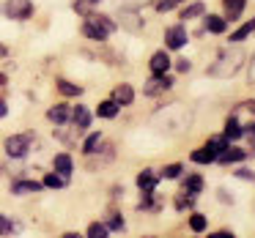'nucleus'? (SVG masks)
Returning a JSON list of instances; mask_svg holds the SVG:
<instances>
[{
  "label": "nucleus",
  "mask_w": 255,
  "mask_h": 238,
  "mask_svg": "<svg viewBox=\"0 0 255 238\" xmlns=\"http://www.w3.org/2000/svg\"><path fill=\"white\" fill-rule=\"evenodd\" d=\"M6 112H8V104L3 99H0V118H6Z\"/></svg>",
  "instance_id": "nucleus-41"
},
{
  "label": "nucleus",
  "mask_w": 255,
  "mask_h": 238,
  "mask_svg": "<svg viewBox=\"0 0 255 238\" xmlns=\"http://www.w3.org/2000/svg\"><path fill=\"white\" fill-rule=\"evenodd\" d=\"M220 200H222V203H225V205H231V203H233V197H231V194L225 192V189H220Z\"/></svg>",
  "instance_id": "nucleus-39"
},
{
  "label": "nucleus",
  "mask_w": 255,
  "mask_h": 238,
  "mask_svg": "<svg viewBox=\"0 0 255 238\" xmlns=\"http://www.w3.org/2000/svg\"><path fill=\"white\" fill-rule=\"evenodd\" d=\"M99 143H102V132H94V134H91V137L83 143V154H85V156L96 154V148H99Z\"/></svg>",
  "instance_id": "nucleus-25"
},
{
  "label": "nucleus",
  "mask_w": 255,
  "mask_h": 238,
  "mask_svg": "<svg viewBox=\"0 0 255 238\" xmlns=\"http://www.w3.org/2000/svg\"><path fill=\"white\" fill-rule=\"evenodd\" d=\"M244 159H247V151L231 148V145H228V148L222 151L220 156H217V161H220V164H233V161H244Z\"/></svg>",
  "instance_id": "nucleus-10"
},
{
  "label": "nucleus",
  "mask_w": 255,
  "mask_h": 238,
  "mask_svg": "<svg viewBox=\"0 0 255 238\" xmlns=\"http://www.w3.org/2000/svg\"><path fill=\"white\" fill-rule=\"evenodd\" d=\"M58 90H61L63 96H80L83 93V88L74 82H69V79H58Z\"/></svg>",
  "instance_id": "nucleus-26"
},
{
  "label": "nucleus",
  "mask_w": 255,
  "mask_h": 238,
  "mask_svg": "<svg viewBox=\"0 0 255 238\" xmlns=\"http://www.w3.org/2000/svg\"><path fill=\"white\" fill-rule=\"evenodd\" d=\"M156 181H159V178H156V175H154V172H151V170H143V172H140V175H137V186L143 189V192H154Z\"/></svg>",
  "instance_id": "nucleus-20"
},
{
  "label": "nucleus",
  "mask_w": 255,
  "mask_h": 238,
  "mask_svg": "<svg viewBox=\"0 0 255 238\" xmlns=\"http://www.w3.org/2000/svg\"><path fill=\"white\" fill-rule=\"evenodd\" d=\"M170 88H173L170 74H154V77L143 85V93L145 96H159V93H165V90H170Z\"/></svg>",
  "instance_id": "nucleus-5"
},
{
  "label": "nucleus",
  "mask_w": 255,
  "mask_h": 238,
  "mask_svg": "<svg viewBox=\"0 0 255 238\" xmlns=\"http://www.w3.org/2000/svg\"><path fill=\"white\" fill-rule=\"evenodd\" d=\"M83 33L85 36H88V39H94V41H105L107 39V36H110V33H107V30L105 28H99V25H96L94 22V19H85V25H83Z\"/></svg>",
  "instance_id": "nucleus-13"
},
{
  "label": "nucleus",
  "mask_w": 255,
  "mask_h": 238,
  "mask_svg": "<svg viewBox=\"0 0 255 238\" xmlns=\"http://www.w3.org/2000/svg\"><path fill=\"white\" fill-rule=\"evenodd\" d=\"M0 58H6V47L0 44Z\"/></svg>",
  "instance_id": "nucleus-43"
},
{
  "label": "nucleus",
  "mask_w": 255,
  "mask_h": 238,
  "mask_svg": "<svg viewBox=\"0 0 255 238\" xmlns=\"http://www.w3.org/2000/svg\"><path fill=\"white\" fill-rule=\"evenodd\" d=\"M228 145H231V140H228L225 134H217V137H209V143H206V148H209L211 154H214V159H217V156H220L222 151L228 148Z\"/></svg>",
  "instance_id": "nucleus-16"
},
{
  "label": "nucleus",
  "mask_w": 255,
  "mask_h": 238,
  "mask_svg": "<svg viewBox=\"0 0 255 238\" xmlns=\"http://www.w3.org/2000/svg\"><path fill=\"white\" fill-rule=\"evenodd\" d=\"M148 69H151V74H167V69H170V55H167V50L154 52Z\"/></svg>",
  "instance_id": "nucleus-7"
},
{
  "label": "nucleus",
  "mask_w": 255,
  "mask_h": 238,
  "mask_svg": "<svg viewBox=\"0 0 255 238\" xmlns=\"http://www.w3.org/2000/svg\"><path fill=\"white\" fill-rule=\"evenodd\" d=\"M203 11H206L203 3H192L189 8H184V11H181V19H195V17H200Z\"/></svg>",
  "instance_id": "nucleus-29"
},
{
  "label": "nucleus",
  "mask_w": 255,
  "mask_h": 238,
  "mask_svg": "<svg viewBox=\"0 0 255 238\" xmlns=\"http://www.w3.org/2000/svg\"><path fill=\"white\" fill-rule=\"evenodd\" d=\"M28 151H30V134H11L6 140V154L11 159H22Z\"/></svg>",
  "instance_id": "nucleus-3"
},
{
  "label": "nucleus",
  "mask_w": 255,
  "mask_h": 238,
  "mask_svg": "<svg viewBox=\"0 0 255 238\" xmlns=\"http://www.w3.org/2000/svg\"><path fill=\"white\" fill-rule=\"evenodd\" d=\"M91 3H99V0H91Z\"/></svg>",
  "instance_id": "nucleus-44"
},
{
  "label": "nucleus",
  "mask_w": 255,
  "mask_h": 238,
  "mask_svg": "<svg viewBox=\"0 0 255 238\" xmlns=\"http://www.w3.org/2000/svg\"><path fill=\"white\" fill-rule=\"evenodd\" d=\"M96 115H99V118H116V115H118V104H116L113 99L102 101V104L96 107Z\"/></svg>",
  "instance_id": "nucleus-22"
},
{
  "label": "nucleus",
  "mask_w": 255,
  "mask_h": 238,
  "mask_svg": "<svg viewBox=\"0 0 255 238\" xmlns=\"http://www.w3.org/2000/svg\"><path fill=\"white\" fill-rule=\"evenodd\" d=\"M236 178H242V181H255V172L247 170V167H242V170L236 172Z\"/></svg>",
  "instance_id": "nucleus-36"
},
{
  "label": "nucleus",
  "mask_w": 255,
  "mask_h": 238,
  "mask_svg": "<svg viewBox=\"0 0 255 238\" xmlns=\"http://www.w3.org/2000/svg\"><path fill=\"white\" fill-rule=\"evenodd\" d=\"M181 0H156V11L159 14H165V11H173V8L178 6Z\"/></svg>",
  "instance_id": "nucleus-32"
},
{
  "label": "nucleus",
  "mask_w": 255,
  "mask_h": 238,
  "mask_svg": "<svg viewBox=\"0 0 255 238\" xmlns=\"http://www.w3.org/2000/svg\"><path fill=\"white\" fill-rule=\"evenodd\" d=\"M184 192H187V194H200V192H203V178L192 172V175L184 181Z\"/></svg>",
  "instance_id": "nucleus-21"
},
{
  "label": "nucleus",
  "mask_w": 255,
  "mask_h": 238,
  "mask_svg": "<svg viewBox=\"0 0 255 238\" xmlns=\"http://www.w3.org/2000/svg\"><path fill=\"white\" fill-rule=\"evenodd\" d=\"M107 233H110V230H107V225H102V222H94V225L88 227V236L91 238H105Z\"/></svg>",
  "instance_id": "nucleus-31"
},
{
  "label": "nucleus",
  "mask_w": 255,
  "mask_h": 238,
  "mask_svg": "<svg viewBox=\"0 0 255 238\" xmlns=\"http://www.w3.org/2000/svg\"><path fill=\"white\" fill-rule=\"evenodd\" d=\"M253 33H255V19H250V22H244L239 30L231 33V44H242V41L247 39V36H253Z\"/></svg>",
  "instance_id": "nucleus-17"
},
{
  "label": "nucleus",
  "mask_w": 255,
  "mask_h": 238,
  "mask_svg": "<svg viewBox=\"0 0 255 238\" xmlns=\"http://www.w3.org/2000/svg\"><path fill=\"white\" fill-rule=\"evenodd\" d=\"M47 118H50L52 123H58V126H61V123H66L69 118H72V110H69L66 104H55V107H50V110H47Z\"/></svg>",
  "instance_id": "nucleus-12"
},
{
  "label": "nucleus",
  "mask_w": 255,
  "mask_h": 238,
  "mask_svg": "<svg viewBox=\"0 0 255 238\" xmlns=\"http://www.w3.org/2000/svg\"><path fill=\"white\" fill-rule=\"evenodd\" d=\"M41 186H44V183H39V181H17L11 186V194H33V192H41Z\"/></svg>",
  "instance_id": "nucleus-18"
},
{
  "label": "nucleus",
  "mask_w": 255,
  "mask_h": 238,
  "mask_svg": "<svg viewBox=\"0 0 255 238\" xmlns=\"http://www.w3.org/2000/svg\"><path fill=\"white\" fill-rule=\"evenodd\" d=\"M113 101H116L118 107H129L134 101V90H132V85H116V90H113Z\"/></svg>",
  "instance_id": "nucleus-9"
},
{
  "label": "nucleus",
  "mask_w": 255,
  "mask_h": 238,
  "mask_svg": "<svg viewBox=\"0 0 255 238\" xmlns=\"http://www.w3.org/2000/svg\"><path fill=\"white\" fill-rule=\"evenodd\" d=\"M247 79H250V85H255V55L250 58V66H247Z\"/></svg>",
  "instance_id": "nucleus-37"
},
{
  "label": "nucleus",
  "mask_w": 255,
  "mask_h": 238,
  "mask_svg": "<svg viewBox=\"0 0 255 238\" xmlns=\"http://www.w3.org/2000/svg\"><path fill=\"white\" fill-rule=\"evenodd\" d=\"M118 19H121V28L129 30V33H140L143 25H145L137 8H121V11H118Z\"/></svg>",
  "instance_id": "nucleus-4"
},
{
  "label": "nucleus",
  "mask_w": 255,
  "mask_h": 238,
  "mask_svg": "<svg viewBox=\"0 0 255 238\" xmlns=\"http://www.w3.org/2000/svg\"><path fill=\"white\" fill-rule=\"evenodd\" d=\"M181 172H184V167L176 161V164H165V167H162L159 175H162V178H167V181H176V178L181 175Z\"/></svg>",
  "instance_id": "nucleus-27"
},
{
  "label": "nucleus",
  "mask_w": 255,
  "mask_h": 238,
  "mask_svg": "<svg viewBox=\"0 0 255 238\" xmlns=\"http://www.w3.org/2000/svg\"><path fill=\"white\" fill-rule=\"evenodd\" d=\"M72 121H74V126L80 129V132H83V129H88L91 126V112H88V107H74L72 110Z\"/></svg>",
  "instance_id": "nucleus-14"
},
{
  "label": "nucleus",
  "mask_w": 255,
  "mask_h": 238,
  "mask_svg": "<svg viewBox=\"0 0 255 238\" xmlns=\"http://www.w3.org/2000/svg\"><path fill=\"white\" fill-rule=\"evenodd\" d=\"M3 85H6V74H0V88H3Z\"/></svg>",
  "instance_id": "nucleus-42"
},
{
  "label": "nucleus",
  "mask_w": 255,
  "mask_h": 238,
  "mask_svg": "<svg viewBox=\"0 0 255 238\" xmlns=\"http://www.w3.org/2000/svg\"><path fill=\"white\" fill-rule=\"evenodd\" d=\"M242 110H247V112H255V101H244V104H242Z\"/></svg>",
  "instance_id": "nucleus-40"
},
{
  "label": "nucleus",
  "mask_w": 255,
  "mask_h": 238,
  "mask_svg": "<svg viewBox=\"0 0 255 238\" xmlns=\"http://www.w3.org/2000/svg\"><path fill=\"white\" fill-rule=\"evenodd\" d=\"M8 233H14V225H11V219H8V216L0 214V236H8Z\"/></svg>",
  "instance_id": "nucleus-34"
},
{
  "label": "nucleus",
  "mask_w": 255,
  "mask_h": 238,
  "mask_svg": "<svg viewBox=\"0 0 255 238\" xmlns=\"http://www.w3.org/2000/svg\"><path fill=\"white\" fill-rule=\"evenodd\" d=\"M244 66V52L239 50V47H231V50H225L220 58H217L214 63L209 66V77H217V79H231L233 74L239 72V69Z\"/></svg>",
  "instance_id": "nucleus-1"
},
{
  "label": "nucleus",
  "mask_w": 255,
  "mask_h": 238,
  "mask_svg": "<svg viewBox=\"0 0 255 238\" xmlns=\"http://www.w3.org/2000/svg\"><path fill=\"white\" fill-rule=\"evenodd\" d=\"M107 230H124V219L118 214H113L110 222H107Z\"/></svg>",
  "instance_id": "nucleus-35"
},
{
  "label": "nucleus",
  "mask_w": 255,
  "mask_h": 238,
  "mask_svg": "<svg viewBox=\"0 0 255 238\" xmlns=\"http://www.w3.org/2000/svg\"><path fill=\"white\" fill-rule=\"evenodd\" d=\"M52 164H55V172H61L63 178H69L74 172V161L69 154H58L55 159H52Z\"/></svg>",
  "instance_id": "nucleus-11"
},
{
  "label": "nucleus",
  "mask_w": 255,
  "mask_h": 238,
  "mask_svg": "<svg viewBox=\"0 0 255 238\" xmlns=\"http://www.w3.org/2000/svg\"><path fill=\"white\" fill-rule=\"evenodd\" d=\"M192 203H195V194H187V192H181L176 197V208L178 211H187V208H192Z\"/></svg>",
  "instance_id": "nucleus-30"
},
{
  "label": "nucleus",
  "mask_w": 255,
  "mask_h": 238,
  "mask_svg": "<svg viewBox=\"0 0 255 238\" xmlns=\"http://www.w3.org/2000/svg\"><path fill=\"white\" fill-rule=\"evenodd\" d=\"M222 134H225L228 140H242V137H244V126L239 123V118H236V115H233V118H228L225 132H222Z\"/></svg>",
  "instance_id": "nucleus-15"
},
{
  "label": "nucleus",
  "mask_w": 255,
  "mask_h": 238,
  "mask_svg": "<svg viewBox=\"0 0 255 238\" xmlns=\"http://www.w3.org/2000/svg\"><path fill=\"white\" fill-rule=\"evenodd\" d=\"M66 181H69V178H63L61 172H47V175H44V186H50V189H63V186H66Z\"/></svg>",
  "instance_id": "nucleus-23"
},
{
  "label": "nucleus",
  "mask_w": 255,
  "mask_h": 238,
  "mask_svg": "<svg viewBox=\"0 0 255 238\" xmlns=\"http://www.w3.org/2000/svg\"><path fill=\"white\" fill-rule=\"evenodd\" d=\"M91 6H94L91 0H77V3H74V11L83 14V17H88V14H91Z\"/></svg>",
  "instance_id": "nucleus-33"
},
{
  "label": "nucleus",
  "mask_w": 255,
  "mask_h": 238,
  "mask_svg": "<svg viewBox=\"0 0 255 238\" xmlns=\"http://www.w3.org/2000/svg\"><path fill=\"white\" fill-rule=\"evenodd\" d=\"M176 69H178V72H189V69H192V63H189L187 58H181V61H176Z\"/></svg>",
  "instance_id": "nucleus-38"
},
{
  "label": "nucleus",
  "mask_w": 255,
  "mask_h": 238,
  "mask_svg": "<svg viewBox=\"0 0 255 238\" xmlns=\"http://www.w3.org/2000/svg\"><path fill=\"white\" fill-rule=\"evenodd\" d=\"M244 6H247V0H222V11H225L228 22H236V19L242 17Z\"/></svg>",
  "instance_id": "nucleus-8"
},
{
  "label": "nucleus",
  "mask_w": 255,
  "mask_h": 238,
  "mask_svg": "<svg viewBox=\"0 0 255 238\" xmlns=\"http://www.w3.org/2000/svg\"><path fill=\"white\" fill-rule=\"evenodd\" d=\"M206 227H209V222H206V216H203V214H192V216H189V230L203 233Z\"/></svg>",
  "instance_id": "nucleus-28"
},
{
  "label": "nucleus",
  "mask_w": 255,
  "mask_h": 238,
  "mask_svg": "<svg viewBox=\"0 0 255 238\" xmlns=\"http://www.w3.org/2000/svg\"><path fill=\"white\" fill-rule=\"evenodd\" d=\"M206 30H209V33H225V30H228V19L225 17H214V14H211V17H206Z\"/></svg>",
  "instance_id": "nucleus-19"
},
{
  "label": "nucleus",
  "mask_w": 255,
  "mask_h": 238,
  "mask_svg": "<svg viewBox=\"0 0 255 238\" xmlns=\"http://www.w3.org/2000/svg\"><path fill=\"white\" fill-rule=\"evenodd\" d=\"M192 161L195 164H211V161H217V159L209 148H198V151H192Z\"/></svg>",
  "instance_id": "nucleus-24"
},
{
  "label": "nucleus",
  "mask_w": 255,
  "mask_h": 238,
  "mask_svg": "<svg viewBox=\"0 0 255 238\" xmlns=\"http://www.w3.org/2000/svg\"><path fill=\"white\" fill-rule=\"evenodd\" d=\"M165 44H167V50H181L187 44V30H184V25H173V28L165 30Z\"/></svg>",
  "instance_id": "nucleus-6"
},
{
  "label": "nucleus",
  "mask_w": 255,
  "mask_h": 238,
  "mask_svg": "<svg viewBox=\"0 0 255 238\" xmlns=\"http://www.w3.org/2000/svg\"><path fill=\"white\" fill-rule=\"evenodd\" d=\"M3 14H6L8 19L22 22V19H28L30 14H33V3H30V0H6V3H3Z\"/></svg>",
  "instance_id": "nucleus-2"
}]
</instances>
